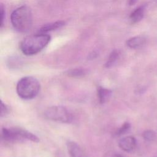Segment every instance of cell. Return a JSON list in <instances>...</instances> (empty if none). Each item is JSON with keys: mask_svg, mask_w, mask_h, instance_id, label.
<instances>
[{"mask_svg": "<svg viewBox=\"0 0 157 157\" xmlns=\"http://www.w3.org/2000/svg\"><path fill=\"white\" fill-rule=\"evenodd\" d=\"M51 37L47 33H38L25 37L20 44L21 52L25 55H33L42 51L50 42Z\"/></svg>", "mask_w": 157, "mask_h": 157, "instance_id": "obj_1", "label": "cell"}, {"mask_svg": "<svg viewBox=\"0 0 157 157\" xmlns=\"http://www.w3.org/2000/svg\"><path fill=\"white\" fill-rule=\"evenodd\" d=\"M10 21L13 28L19 33H27L32 28L33 16L29 7L22 6L14 10L10 15Z\"/></svg>", "mask_w": 157, "mask_h": 157, "instance_id": "obj_2", "label": "cell"}, {"mask_svg": "<svg viewBox=\"0 0 157 157\" xmlns=\"http://www.w3.org/2000/svg\"><path fill=\"white\" fill-rule=\"evenodd\" d=\"M40 89V82L36 78L32 76L22 77L18 80L16 86L18 95L26 100L34 98L38 94Z\"/></svg>", "mask_w": 157, "mask_h": 157, "instance_id": "obj_3", "label": "cell"}, {"mask_svg": "<svg viewBox=\"0 0 157 157\" xmlns=\"http://www.w3.org/2000/svg\"><path fill=\"white\" fill-rule=\"evenodd\" d=\"M1 139L6 142H18L30 140L38 142L39 139L32 132L17 127L3 128L1 129Z\"/></svg>", "mask_w": 157, "mask_h": 157, "instance_id": "obj_4", "label": "cell"}, {"mask_svg": "<svg viewBox=\"0 0 157 157\" xmlns=\"http://www.w3.org/2000/svg\"><path fill=\"white\" fill-rule=\"evenodd\" d=\"M44 117L48 120L63 123H71L73 121L71 112L62 105H53L47 108L44 112Z\"/></svg>", "mask_w": 157, "mask_h": 157, "instance_id": "obj_5", "label": "cell"}, {"mask_svg": "<svg viewBox=\"0 0 157 157\" xmlns=\"http://www.w3.org/2000/svg\"><path fill=\"white\" fill-rule=\"evenodd\" d=\"M119 147L126 152H131L136 147V139L132 136H126L121 138L118 142Z\"/></svg>", "mask_w": 157, "mask_h": 157, "instance_id": "obj_6", "label": "cell"}, {"mask_svg": "<svg viewBox=\"0 0 157 157\" xmlns=\"http://www.w3.org/2000/svg\"><path fill=\"white\" fill-rule=\"evenodd\" d=\"M66 146L70 157H88L82 148L76 142L68 140Z\"/></svg>", "mask_w": 157, "mask_h": 157, "instance_id": "obj_7", "label": "cell"}, {"mask_svg": "<svg viewBox=\"0 0 157 157\" xmlns=\"http://www.w3.org/2000/svg\"><path fill=\"white\" fill-rule=\"evenodd\" d=\"M146 39L142 36H137L129 39L126 41V45L128 47L133 49L138 48L145 44Z\"/></svg>", "mask_w": 157, "mask_h": 157, "instance_id": "obj_8", "label": "cell"}, {"mask_svg": "<svg viewBox=\"0 0 157 157\" xmlns=\"http://www.w3.org/2000/svg\"><path fill=\"white\" fill-rule=\"evenodd\" d=\"M65 25V21L63 20H58L55 22L50 23L44 25L39 30V33H47L49 31L56 30L57 29L61 28Z\"/></svg>", "mask_w": 157, "mask_h": 157, "instance_id": "obj_9", "label": "cell"}, {"mask_svg": "<svg viewBox=\"0 0 157 157\" xmlns=\"http://www.w3.org/2000/svg\"><path fill=\"white\" fill-rule=\"evenodd\" d=\"M97 94L99 102L101 104H104L110 98L112 95V91L109 89L99 86L97 90Z\"/></svg>", "mask_w": 157, "mask_h": 157, "instance_id": "obj_10", "label": "cell"}, {"mask_svg": "<svg viewBox=\"0 0 157 157\" xmlns=\"http://www.w3.org/2000/svg\"><path fill=\"white\" fill-rule=\"evenodd\" d=\"M145 11V6H141L136 9L129 16L130 20L132 23H136L140 21L144 17Z\"/></svg>", "mask_w": 157, "mask_h": 157, "instance_id": "obj_11", "label": "cell"}, {"mask_svg": "<svg viewBox=\"0 0 157 157\" xmlns=\"http://www.w3.org/2000/svg\"><path fill=\"white\" fill-rule=\"evenodd\" d=\"M87 73H88V70L82 67L71 69L67 71L66 72L67 75L72 77H75V78L84 77L87 74Z\"/></svg>", "mask_w": 157, "mask_h": 157, "instance_id": "obj_12", "label": "cell"}, {"mask_svg": "<svg viewBox=\"0 0 157 157\" xmlns=\"http://www.w3.org/2000/svg\"><path fill=\"white\" fill-rule=\"evenodd\" d=\"M119 56H120L119 52L117 50H115V49L113 50L109 55L108 59L105 64V67L110 68L113 67L117 63V60L118 59Z\"/></svg>", "mask_w": 157, "mask_h": 157, "instance_id": "obj_13", "label": "cell"}, {"mask_svg": "<svg viewBox=\"0 0 157 157\" xmlns=\"http://www.w3.org/2000/svg\"><path fill=\"white\" fill-rule=\"evenodd\" d=\"M131 125L128 122H125L122 124V126L117 129V131L115 132V135L117 136H120L121 135H123L126 134L130 129Z\"/></svg>", "mask_w": 157, "mask_h": 157, "instance_id": "obj_14", "label": "cell"}, {"mask_svg": "<svg viewBox=\"0 0 157 157\" xmlns=\"http://www.w3.org/2000/svg\"><path fill=\"white\" fill-rule=\"evenodd\" d=\"M143 138L148 142H151L156 139V133L152 130H147L143 133Z\"/></svg>", "mask_w": 157, "mask_h": 157, "instance_id": "obj_15", "label": "cell"}, {"mask_svg": "<svg viewBox=\"0 0 157 157\" xmlns=\"http://www.w3.org/2000/svg\"><path fill=\"white\" fill-rule=\"evenodd\" d=\"M9 107L1 101V117H5L9 113Z\"/></svg>", "mask_w": 157, "mask_h": 157, "instance_id": "obj_16", "label": "cell"}, {"mask_svg": "<svg viewBox=\"0 0 157 157\" xmlns=\"http://www.w3.org/2000/svg\"><path fill=\"white\" fill-rule=\"evenodd\" d=\"M4 18H5V10L3 5L1 4L0 7V26L1 27L3 26Z\"/></svg>", "mask_w": 157, "mask_h": 157, "instance_id": "obj_17", "label": "cell"}, {"mask_svg": "<svg viewBox=\"0 0 157 157\" xmlns=\"http://www.w3.org/2000/svg\"><path fill=\"white\" fill-rule=\"evenodd\" d=\"M138 0H128V4L129 6H133L137 3Z\"/></svg>", "mask_w": 157, "mask_h": 157, "instance_id": "obj_18", "label": "cell"}, {"mask_svg": "<svg viewBox=\"0 0 157 157\" xmlns=\"http://www.w3.org/2000/svg\"><path fill=\"white\" fill-rule=\"evenodd\" d=\"M109 157H124L123 155H121V154L119 153H112L111 155H110Z\"/></svg>", "mask_w": 157, "mask_h": 157, "instance_id": "obj_19", "label": "cell"}]
</instances>
